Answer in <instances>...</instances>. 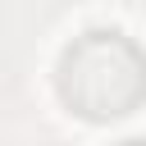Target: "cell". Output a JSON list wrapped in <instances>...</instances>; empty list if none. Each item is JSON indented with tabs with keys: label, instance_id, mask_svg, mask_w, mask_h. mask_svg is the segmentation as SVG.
<instances>
[{
	"label": "cell",
	"instance_id": "obj_1",
	"mask_svg": "<svg viewBox=\"0 0 146 146\" xmlns=\"http://www.w3.org/2000/svg\"><path fill=\"white\" fill-rule=\"evenodd\" d=\"M59 96L82 119H123L146 100V50L114 32L91 27L59 55Z\"/></svg>",
	"mask_w": 146,
	"mask_h": 146
}]
</instances>
